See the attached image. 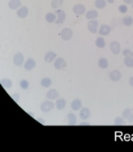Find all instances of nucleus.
I'll use <instances>...</instances> for the list:
<instances>
[{"label": "nucleus", "mask_w": 133, "mask_h": 152, "mask_svg": "<svg viewBox=\"0 0 133 152\" xmlns=\"http://www.w3.org/2000/svg\"><path fill=\"white\" fill-rule=\"evenodd\" d=\"M12 98L15 100V103H18L19 100H20V95L17 93L13 94L12 95Z\"/></svg>", "instance_id": "f704fd0d"}, {"label": "nucleus", "mask_w": 133, "mask_h": 152, "mask_svg": "<svg viewBox=\"0 0 133 152\" xmlns=\"http://www.w3.org/2000/svg\"><path fill=\"white\" fill-rule=\"evenodd\" d=\"M63 4V0H53L52 3H51V6L53 9H57L60 6H62Z\"/></svg>", "instance_id": "c756f323"}, {"label": "nucleus", "mask_w": 133, "mask_h": 152, "mask_svg": "<svg viewBox=\"0 0 133 152\" xmlns=\"http://www.w3.org/2000/svg\"><path fill=\"white\" fill-rule=\"evenodd\" d=\"M71 107L73 110H78L82 107V102L80 99H75L71 103Z\"/></svg>", "instance_id": "f3484780"}, {"label": "nucleus", "mask_w": 133, "mask_h": 152, "mask_svg": "<svg viewBox=\"0 0 133 152\" xmlns=\"http://www.w3.org/2000/svg\"><path fill=\"white\" fill-rule=\"evenodd\" d=\"M36 67V61L32 58H29L24 64V68L27 71H31Z\"/></svg>", "instance_id": "6e6552de"}, {"label": "nucleus", "mask_w": 133, "mask_h": 152, "mask_svg": "<svg viewBox=\"0 0 133 152\" xmlns=\"http://www.w3.org/2000/svg\"><path fill=\"white\" fill-rule=\"evenodd\" d=\"M24 55L21 53L18 52L14 56L13 58V62L14 64L17 66H21L24 63Z\"/></svg>", "instance_id": "39448f33"}, {"label": "nucleus", "mask_w": 133, "mask_h": 152, "mask_svg": "<svg viewBox=\"0 0 133 152\" xmlns=\"http://www.w3.org/2000/svg\"><path fill=\"white\" fill-rule=\"evenodd\" d=\"M55 14L58 15V18H57L56 21H55V23L56 24H62V23L64 22L65 20H66V12L62 10V9H56L55 12Z\"/></svg>", "instance_id": "f03ea898"}, {"label": "nucleus", "mask_w": 133, "mask_h": 152, "mask_svg": "<svg viewBox=\"0 0 133 152\" xmlns=\"http://www.w3.org/2000/svg\"><path fill=\"white\" fill-rule=\"evenodd\" d=\"M95 45L97 46L98 48H104L106 46V43L104 38H103L102 37H97L96 41H95Z\"/></svg>", "instance_id": "393cba45"}, {"label": "nucleus", "mask_w": 133, "mask_h": 152, "mask_svg": "<svg viewBox=\"0 0 133 152\" xmlns=\"http://www.w3.org/2000/svg\"><path fill=\"white\" fill-rule=\"evenodd\" d=\"M132 47H133V46H132Z\"/></svg>", "instance_id": "79ce46f5"}, {"label": "nucleus", "mask_w": 133, "mask_h": 152, "mask_svg": "<svg viewBox=\"0 0 133 152\" xmlns=\"http://www.w3.org/2000/svg\"><path fill=\"white\" fill-rule=\"evenodd\" d=\"M0 84H1V85H2V87H3L4 88H5V89H9V88H12V85H13L12 81H11L9 78H3V79L1 80Z\"/></svg>", "instance_id": "412c9836"}, {"label": "nucleus", "mask_w": 133, "mask_h": 152, "mask_svg": "<svg viewBox=\"0 0 133 152\" xmlns=\"http://www.w3.org/2000/svg\"><path fill=\"white\" fill-rule=\"evenodd\" d=\"M46 97L50 100H55L57 97H59V93L56 89H50L46 94Z\"/></svg>", "instance_id": "ddd939ff"}, {"label": "nucleus", "mask_w": 133, "mask_h": 152, "mask_svg": "<svg viewBox=\"0 0 133 152\" xmlns=\"http://www.w3.org/2000/svg\"><path fill=\"white\" fill-rule=\"evenodd\" d=\"M97 27H98V21L97 20H90L88 23V29L91 33L95 34L97 33Z\"/></svg>", "instance_id": "423d86ee"}, {"label": "nucleus", "mask_w": 133, "mask_h": 152, "mask_svg": "<svg viewBox=\"0 0 133 152\" xmlns=\"http://www.w3.org/2000/svg\"><path fill=\"white\" fill-rule=\"evenodd\" d=\"M20 86L22 89L24 90H27L28 88H29V82H28L27 80L25 79H23L20 81Z\"/></svg>", "instance_id": "7c9ffc66"}, {"label": "nucleus", "mask_w": 133, "mask_h": 152, "mask_svg": "<svg viewBox=\"0 0 133 152\" xmlns=\"http://www.w3.org/2000/svg\"><path fill=\"white\" fill-rule=\"evenodd\" d=\"M37 121H39L40 122V123H44V119H43V118H37Z\"/></svg>", "instance_id": "4c0bfd02"}, {"label": "nucleus", "mask_w": 133, "mask_h": 152, "mask_svg": "<svg viewBox=\"0 0 133 152\" xmlns=\"http://www.w3.org/2000/svg\"><path fill=\"white\" fill-rule=\"evenodd\" d=\"M73 36V32L70 28H64L60 32V37L62 40H69Z\"/></svg>", "instance_id": "7ed1b4c3"}, {"label": "nucleus", "mask_w": 133, "mask_h": 152, "mask_svg": "<svg viewBox=\"0 0 133 152\" xmlns=\"http://www.w3.org/2000/svg\"><path fill=\"white\" fill-rule=\"evenodd\" d=\"M67 66V64H66V62L65 61V59L63 58H57L56 59V61L54 62V67H55L56 69L57 70H62L64 69Z\"/></svg>", "instance_id": "20e7f679"}, {"label": "nucleus", "mask_w": 133, "mask_h": 152, "mask_svg": "<svg viewBox=\"0 0 133 152\" xmlns=\"http://www.w3.org/2000/svg\"><path fill=\"white\" fill-rule=\"evenodd\" d=\"M91 116V110L88 107H82L79 112V116L82 120H86Z\"/></svg>", "instance_id": "9b49d317"}, {"label": "nucleus", "mask_w": 133, "mask_h": 152, "mask_svg": "<svg viewBox=\"0 0 133 152\" xmlns=\"http://www.w3.org/2000/svg\"><path fill=\"white\" fill-rule=\"evenodd\" d=\"M95 7L99 9H103L106 7L107 2L105 0H96L94 2Z\"/></svg>", "instance_id": "bb28decb"}, {"label": "nucleus", "mask_w": 133, "mask_h": 152, "mask_svg": "<svg viewBox=\"0 0 133 152\" xmlns=\"http://www.w3.org/2000/svg\"><path fill=\"white\" fill-rule=\"evenodd\" d=\"M56 53L53 52V51H49L48 53L45 54V56H44V59L47 62H52L53 61H54V59H56Z\"/></svg>", "instance_id": "6ab92c4d"}, {"label": "nucleus", "mask_w": 133, "mask_h": 152, "mask_svg": "<svg viewBox=\"0 0 133 152\" xmlns=\"http://www.w3.org/2000/svg\"><path fill=\"white\" fill-rule=\"evenodd\" d=\"M72 11L77 15H83L86 11V9H85V5L82 4H77L73 7Z\"/></svg>", "instance_id": "0eeeda50"}, {"label": "nucleus", "mask_w": 133, "mask_h": 152, "mask_svg": "<svg viewBox=\"0 0 133 152\" xmlns=\"http://www.w3.org/2000/svg\"><path fill=\"white\" fill-rule=\"evenodd\" d=\"M89 123H81V126H89Z\"/></svg>", "instance_id": "ea45409f"}, {"label": "nucleus", "mask_w": 133, "mask_h": 152, "mask_svg": "<svg viewBox=\"0 0 133 152\" xmlns=\"http://www.w3.org/2000/svg\"><path fill=\"white\" fill-rule=\"evenodd\" d=\"M21 5V2L20 0H10L9 2V7L12 10H15Z\"/></svg>", "instance_id": "aec40b11"}, {"label": "nucleus", "mask_w": 133, "mask_h": 152, "mask_svg": "<svg viewBox=\"0 0 133 152\" xmlns=\"http://www.w3.org/2000/svg\"><path fill=\"white\" fill-rule=\"evenodd\" d=\"M107 1L110 4H113L114 2H115V0H107Z\"/></svg>", "instance_id": "58836bf2"}, {"label": "nucleus", "mask_w": 133, "mask_h": 152, "mask_svg": "<svg viewBox=\"0 0 133 152\" xmlns=\"http://www.w3.org/2000/svg\"><path fill=\"white\" fill-rule=\"evenodd\" d=\"M67 119L69 120V124L70 126H74L76 124V122H77V118L76 116L72 113H69L67 115Z\"/></svg>", "instance_id": "5701e85b"}, {"label": "nucleus", "mask_w": 133, "mask_h": 152, "mask_svg": "<svg viewBox=\"0 0 133 152\" xmlns=\"http://www.w3.org/2000/svg\"><path fill=\"white\" fill-rule=\"evenodd\" d=\"M28 12H29V10H28V7H26V6H22V7H21L18 10L17 15L20 18H25L28 16Z\"/></svg>", "instance_id": "4468645a"}, {"label": "nucleus", "mask_w": 133, "mask_h": 152, "mask_svg": "<svg viewBox=\"0 0 133 152\" xmlns=\"http://www.w3.org/2000/svg\"><path fill=\"white\" fill-rule=\"evenodd\" d=\"M97 17H98V12L94 9L89 10L85 14V18L88 20H94V18H97Z\"/></svg>", "instance_id": "a211bd4d"}, {"label": "nucleus", "mask_w": 133, "mask_h": 152, "mask_svg": "<svg viewBox=\"0 0 133 152\" xmlns=\"http://www.w3.org/2000/svg\"><path fill=\"white\" fill-rule=\"evenodd\" d=\"M45 19H46V21H47L48 23H53V22H55V21H56L57 18L55 13L49 12V13H47V14L46 15Z\"/></svg>", "instance_id": "b1692460"}, {"label": "nucleus", "mask_w": 133, "mask_h": 152, "mask_svg": "<svg viewBox=\"0 0 133 152\" xmlns=\"http://www.w3.org/2000/svg\"><path fill=\"white\" fill-rule=\"evenodd\" d=\"M110 50L112 51V53L114 55H118L120 53L121 46H120L119 43H118V42L113 41L110 44Z\"/></svg>", "instance_id": "1a4fd4ad"}, {"label": "nucleus", "mask_w": 133, "mask_h": 152, "mask_svg": "<svg viewBox=\"0 0 133 152\" xmlns=\"http://www.w3.org/2000/svg\"><path fill=\"white\" fill-rule=\"evenodd\" d=\"M123 24L126 27L132 26V24H133V18L130 15L125 16L123 19Z\"/></svg>", "instance_id": "a878e982"}, {"label": "nucleus", "mask_w": 133, "mask_h": 152, "mask_svg": "<svg viewBox=\"0 0 133 152\" xmlns=\"http://www.w3.org/2000/svg\"><path fill=\"white\" fill-rule=\"evenodd\" d=\"M123 1L126 4H128V5H129V4H132L133 2V0H123Z\"/></svg>", "instance_id": "c9c22d12"}, {"label": "nucleus", "mask_w": 133, "mask_h": 152, "mask_svg": "<svg viewBox=\"0 0 133 152\" xmlns=\"http://www.w3.org/2000/svg\"><path fill=\"white\" fill-rule=\"evenodd\" d=\"M98 66L100 69H105L108 67V66H109V62H108V60H107L106 58L102 57V58H100V59H99Z\"/></svg>", "instance_id": "4be33fe9"}, {"label": "nucleus", "mask_w": 133, "mask_h": 152, "mask_svg": "<svg viewBox=\"0 0 133 152\" xmlns=\"http://www.w3.org/2000/svg\"><path fill=\"white\" fill-rule=\"evenodd\" d=\"M66 100L64 98H59L56 102V107L58 110H62L66 106Z\"/></svg>", "instance_id": "dca6fc26"}, {"label": "nucleus", "mask_w": 133, "mask_h": 152, "mask_svg": "<svg viewBox=\"0 0 133 152\" xmlns=\"http://www.w3.org/2000/svg\"><path fill=\"white\" fill-rule=\"evenodd\" d=\"M132 9H133V2H132Z\"/></svg>", "instance_id": "a19ab883"}, {"label": "nucleus", "mask_w": 133, "mask_h": 152, "mask_svg": "<svg viewBox=\"0 0 133 152\" xmlns=\"http://www.w3.org/2000/svg\"><path fill=\"white\" fill-rule=\"evenodd\" d=\"M40 84H41L43 88H49L52 85V80L50 79V78H44L41 80Z\"/></svg>", "instance_id": "c85d7f7f"}, {"label": "nucleus", "mask_w": 133, "mask_h": 152, "mask_svg": "<svg viewBox=\"0 0 133 152\" xmlns=\"http://www.w3.org/2000/svg\"><path fill=\"white\" fill-rule=\"evenodd\" d=\"M121 77L122 74L119 70H113V71H112L109 74L110 79L112 81H114V82L119 81V80L121 79Z\"/></svg>", "instance_id": "9d476101"}, {"label": "nucleus", "mask_w": 133, "mask_h": 152, "mask_svg": "<svg viewBox=\"0 0 133 152\" xmlns=\"http://www.w3.org/2000/svg\"><path fill=\"white\" fill-rule=\"evenodd\" d=\"M123 55L126 56H131L133 57V52L132 50H130L129 49H125L123 50Z\"/></svg>", "instance_id": "473e14b6"}, {"label": "nucleus", "mask_w": 133, "mask_h": 152, "mask_svg": "<svg viewBox=\"0 0 133 152\" xmlns=\"http://www.w3.org/2000/svg\"><path fill=\"white\" fill-rule=\"evenodd\" d=\"M98 32L101 36H107V35H109L110 34L111 28L107 24H102L100 26Z\"/></svg>", "instance_id": "f8f14e48"}, {"label": "nucleus", "mask_w": 133, "mask_h": 152, "mask_svg": "<svg viewBox=\"0 0 133 152\" xmlns=\"http://www.w3.org/2000/svg\"><path fill=\"white\" fill-rule=\"evenodd\" d=\"M54 108V104L51 100H45L40 105V110L43 113H49Z\"/></svg>", "instance_id": "f257e3e1"}, {"label": "nucleus", "mask_w": 133, "mask_h": 152, "mask_svg": "<svg viewBox=\"0 0 133 152\" xmlns=\"http://www.w3.org/2000/svg\"><path fill=\"white\" fill-rule=\"evenodd\" d=\"M129 83L130 86L132 87L133 88V76H132L131 78H129Z\"/></svg>", "instance_id": "e433bc0d"}, {"label": "nucleus", "mask_w": 133, "mask_h": 152, "mask_svg": "<svg viewBox=\"0 0 133 152\" xmlns=\"http://www.w3.org/2000/svg\"><path fill=\"white\" fill-rule=\"evenodd\" d=\"M123 123H124V118L121 117V116H116L114 119V124L116 126L123 125Z\"/></svg>", "instance_id": "2f4dec72"}, {"label": "nucleus", "mask_w": 133, "mask_h": 152, "mask_svg": "<svg viewBox=\"0 0 133 152\" xmlns=\"http://www.w3.org/2000/svg\"><path fill=\"white\" fill-rule=\"evenodd\" d=\"M124 64L126 67L133 68V57H131V56L125 57Z\"/></svg>", "instance_id": "cd10ccee"}, {"label": "nucleus", "mask_w": 133, "mask_h": 152, "mask_svg": "<svg viewBox=\"0 0 133 152\" xmlns=\"http://www.w3.org/2000/svg\"><path fill=\"white\" fill-rule=\"evenodd\" d=\"M119 12H121V13H126L127 11H128V7L126 6V5H120L119 6Z\"/></svg>", "instance_id": "72a5a7b5"}, {"label": "nucleus", "mask_w": 133, "mask_h": 152, "mask_svg": "<svg viewBox=\"0 0 133 152\" xmlns=\"http://www.w3.org/2000/svg\"><path fill=\"white\" fill-rule=\"evenodd\" d=\"M123 117L127 119L128 121H133V110L132 109H126L123 112Z\"/></svg>", "instance_id": "2eb2a0df"}]
</instances>
